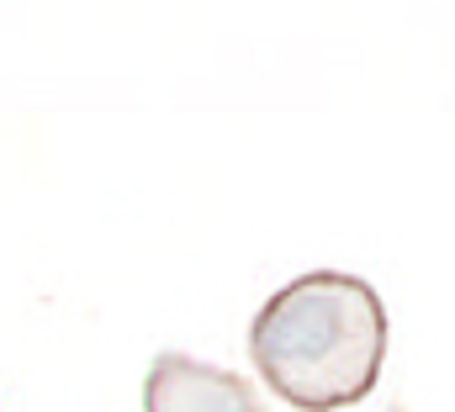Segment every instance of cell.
I'll return each instance as SVG.
<instances>
[{"mask_svg":"<svg viewBox=\"0 0 455 412\" xmlns=\"http://www.w3.org/2000/svg\"><path fill=\"white\" fill-rule=\"evenodd\" d=\"M143 412H259V402L238 376L207 370L186 354H159L143 386Z\"/></svg>","mask_w":455,"mask_h":412,"instance_id":"cell-2","label":"cell"},{"mask_svg":"<svg viewBox=\"0 0 455 412\" xmlns=\"http://www.w3.org/2000/svg\"><path fill=\"white\" fill-rule=\"evenodd\" d=\"M249 354L259 376L302 412L349 408L381 376L387 307L355 275H302L254 317Z\"/></svg>","mask_w":455,"mask_h":412,"instance_id":"cell-1","label":"cell"}]
</instances>
